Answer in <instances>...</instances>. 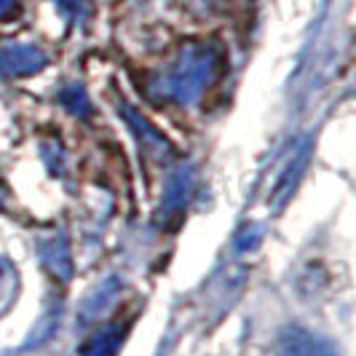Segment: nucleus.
I'll return each instance as SVG.
<instances>
[{
  "mask_svg": "<svg viewBox=\"0 0 356 356\" xmlns=\"http://www.w3.org/2000/svg\"><path fill=\"white\" fill-rule=\"evenodd\" d=\"M17 11H19L17 0H0V22L17 17Z\"/></svg>",
  "mask_w": 356,
  "mask_h": 356,
  "instance_id": "8",
  "label": "nucleus"
},
{
  "mask_svg": "<svg viewBox=\"0 0 356 356\" xmlns=\"http://www.w3.org/2000/svg\"><path fill=\"white\" fill-rule=\"evenodd\" d=\"M282 356H338L330 340L319 338L305 330H286L279 343Z\"/></svg>",
  "mask_w": 356,
  "mask_h": 356,
  "instance_id": "3",
  "label": "nucleus"
},
{
  "mask_svg": "<svg viewBox=\"0 0 356 356\" xmlns=\"http://www.w3.org/2000/svg\"><path fill=\"white\" fill-rule=\"evenodd\" d=\"M305 169V150L298 156V159L292 161L289 166H286V172L279 177V182H276V188H273V201H284L286 196H289V191L295 188V182H298V177L303 175Z\"/></svg>",
  "mask_w": 356,
  "mask_h": 356,
  "instance_id": "5",
  "label": "nucleus"
},
{
  "mask_svg": "<svg viewBox=\"0 0 356 356\" xmlns=\"http://www.w3.org/2000/svg\"><path fill=\"white\" fill-rule=\"evenodd\" d=\"M54 3H56L59 11L70 19V22H75V24H83L91 14L89 0H54Z\"/></svg>",
  "mask_w": 356,
  "mask_h": 356,
  "instance_id": "7",
  "label": "nucleus"
},
{
  "mask_svg": "<svg viewBox=\"0 0 356 356\" xmlns=\"http://www.w3.org/2000/svg\"><path fill=\"white\" fill-rule=\"evenodd\" d=\"M118 343H121L118 330L105 332V335H99V338L91 340V346L86 348V356H115V351H118Z\"/></svg>",
  "mask_w": 356,
  "mask_h": 356,
  "instance_id": "6",
  "label": "nucleus"
},
{
  "mask_svg": "<svg viewBox=\"0 0 356 356\" xmlns=\"http://www.w3.org/2000/svg\"><path fill=\"white\" fill-rule=\"evenodd\" d=\"M220 67V51L201 43L185 49L175 67L163 75V91L166 97L177 102H193L201 91L207 89Z\"/></svg>",
  "mask_w": 356,
  "mask_h": 356,
  "instance_id": "1",
  "label": "nucleus"
},
{
  "mask_svg": "<svg viewBox=\"0 0 356 356\" xmlns=\"http://www.w3.org/2000/svg\"><path fill=\"white\" fill-rule=\"evenodd\" d=\"M188 191H191V179L185 175V169L177 172L172 182H169V188H166V198L161 201V212L163 217H172V214H179L185 209V201H188Z\"/></svg>",
  "mask_w": 356,
  "mask_h": 356,
  "instance_id": "4",
  "label": "nucleus"
},
{
  "mask_svg": "<svg viewBox=\"0 0 356 356\" xmlns=\"http://www.w3.org/2000/svg\"><path fill=\"white\" fill-rule=\"evenodd\" d=\"M46 65V54L35 46H24V43H11L0 49V75L3 78H19V75H33L43 70Z\"/></svg>",
  "mask_w": 356,
  "mask_h": 356,
  "instance_id": "2",
  "label": "nucleus"
}]
</instances>
